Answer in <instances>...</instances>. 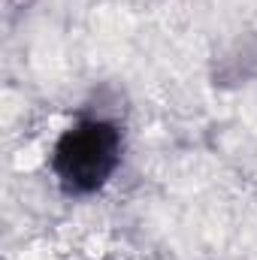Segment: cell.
Returning a JSON list of instances; mask_svg holds the SVG:
<instances>
[{
    "instance_id": "cell-1",
    "label": "cell",
    "mask_w": 257,
    "mask_h": 260,
    "mask_svg": "<svg viewBox=\"0 0 257 260\" xmlns=\"http://www.w3.org/2000/svg\"><path fill=\"white\" fill-rule=\"evenodd\" d=\"M121 164V130L103 118H85L67 130L52 151V170L67 194L100 191Z\"/></svg>"
}]
</instances>
